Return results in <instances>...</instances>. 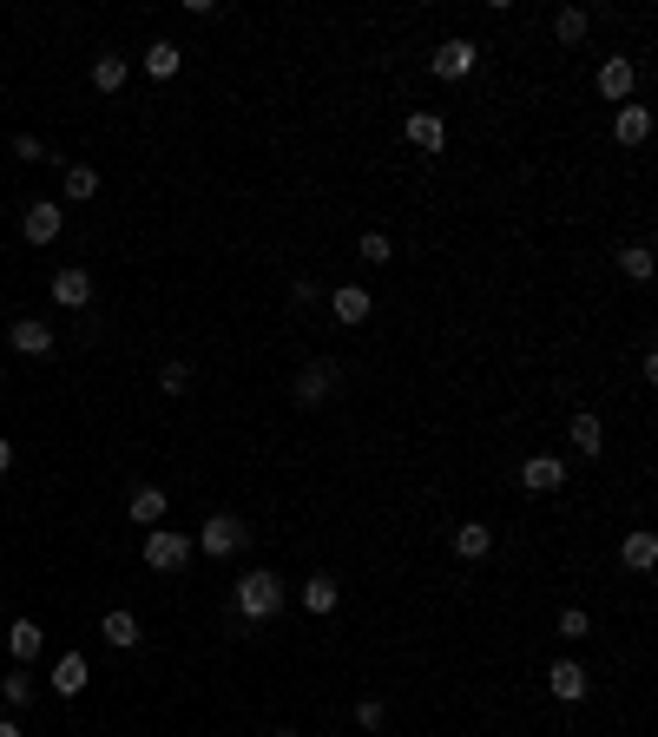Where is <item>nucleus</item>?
<instances>
[{
  "label": "nucleus",
  "instance_id": "obj_10",
  "mask_svg": "<svg viewBox=\"0 0 658 737\" xmlns=\"http://www.w3.org/2000/svg\"><path fill=\"white\" fill-rule=\"evenodd\" d=\"M408 145H415V152H441V145H448L441 112H408Z\"/></svg>",
  "mask_w": 658,
  "mask_h": 737
},
{
  "label": "nucleus",
  "instance_id": "obj_22",
  "mask_svg": "<svg viewBox=\"0 0 658 737\" xmlns=\"http://www.w3.org/2000/svg\"><path fill=\"white\" fill-rule=\"evenodd\" d=\"M329 382H336V369H329V362H310V369L297 376V402H323Z\"/></svg>",
  "mask_w": 658,
  "mask_h": 737
},
{
  "label": "nucleus",
  "instance_id": "obj_3",
  "mask_svg": "<svg viewBox=\"0 0 658 737\" xmlns=\"http://www.w3.org/2000/svg\"><path fill=\"white\" fill-rule=\"evenodd\" d=\"M198 547L211 553V560H231V553L244 547V520H237V514H211L198 527Z\"/></svg>",
  "mask_w": 658,
  "mask_h": 737
},
{
  "label": "nucleus",
  "instance_id": "obj_31",
  "mask_svg": "<svg viewBox=\"0 0 658 737\" xmlns=\"http://www.w3.org/2000/svg\"><path fill=\"white\" fill-rule=\"evenodd\" d=\"M362 264H389V237H382V231L362 237Z\"/></svg>",
  "mask_w": 658,
  "mask_h": 737
},
{
  "label": "nucleus",
  "instance_id": "obj_17",
  "mask_svg": "<svg viewBox=\"0 0 658 737\" xmlns=\"http://www.w3.org/2000/svg\"><path fill=\"white\" fill-rule=\"evenodd\" d=\"M53 691H60V698H79V691H86V659H79V652H66V659L53 665Z\"/></svg>",
  "mask_w": 658,
  "mask_h": 737
},
{
  "label": "nucleus",
  "instance_id": "obj_9",
  "mask_svg": "<svg viewBox=\"0 0 658 737\" xmlns=\"http://www.w3.org/2000/svg\"><path fill=\"white\" fill-rule=\"evenodd\" d=\"M547 691L560 698V705H580L586 698V672L573 659H560V665H547Z\"/></svg>",
  "mask_w": 658,
  "mask_h": 737
},
{
  "label": "nucleus",
  "instance_id": "obj_11",
  "mask_svg": "<svg viewBox=\"0 0 658 737\" xmlns=\"http://www.w3.org/2000/svg\"><path fill=\"white\" fill-rule=\"evenodd\" d=\"M612 139H619V145H645V139H652V112H645V106H619V112H612Z\"/></svg>",
  "mask_w": 658,
  "mask_h": 737
},
{
  "label": "nucleus",
  "instance_id": "obj_20",
  "mask_svg": "<svg viewBox=\"0 0 658 737\" xmlns=\"http://www.w3.org/2000/svg\"><path fill=\"white\" fill-rule=\"evenodd\" d=\"M126 514H132V527H158V520H165V494H158V487H139Z\"/></svg>",
  "mask_w": 658,
  "mask_h": 737
},
{
  "label": "nucleus",
  "instance_id": "obj_28",
  "mask_svg": "<svg viewBox=\"0 0 658 737\" xmlns=\"http://www.w3.org/2000/svg\"><path fill=\"white\" fill-rule=\"evenodd\" d=\"M0 698H7V705H33V678L27 672H7V678H0Z\"/></svg>",
  "mask_w": 658,
  "mask_h": 737
},
{
  "label": "nucleus",
  "instance_id": "obj_7",
  "mask_svg": "<svg viewBox=\"0 0 658 737\" xmlns=\"http://www.w3.org/2000/svg\"><path fill=\"white\" fill-rule=\"evenodd\" d=\"M60 224H66V211L60 204H27V218H20V237H27V244H53V237H60Z\"/></svg>",
  "mask_w": 658,
  "mask_h": 737
},
{
  "label": "nucleus",
  "instance_id": "obj_21",
  "mask_svg": "<svg viewBox=\"0 0 658 737\" xmlns=\"http://www.w3.org/2000/svg\"><path fill=\"white\" fill-rule=\"evenodd\" d=\"M7 652H14L20 665L40 659V626H33V619H14V626H7Z\"/></svg>",
  "mask_w": 658,
  "mask_h": 737
},
{
  "label": "nucleus",
  "instance_id": "obj_23",
  "mask_svg": "<svg viewBox=\"0 0 658 737\" xmlns=\"http://www.w3.org/2000/svg\"><path fill=\"white\" fill-rule=\"evenodd\" d=\"M178 60H185V53H178L172 40H158V47H145V73H152V79H172V73H178Z\"/></svg>",
  "mask_w": 658,
  "mask_h": 737
},
{
  "label": "nucleus",
  "instance_id": "obj_4",
  "mask_svg": "<svg viewBox=\"0 0 658 737\" xmlns=\"http://www.w3.org/2000/svg\"><path fill=\"white\" fill-rule=\"evenodd\" d=\"M632 86H639V66H632L626 53H612V60L599 66V99H606V106H632Z\"/></svg>",
  "mask_w": 658,
  "mask_h": 737
},
{
  "label": "nucleus",
  "instance_id": "obj_24",
  "mask_svg": "<svg viewBox=\"0 0 658 737\" xmlns=\"http://www.w3.org/2000/svg\"><path fill=\"white\" fill-rule=\"evenodd\" d=\"M303 606H310V612H336V580H329V573L303 580Z\"/></svg>",
  "mask_w": 658,
  "mask_h": 737
},
{
  "label": "nucleus",
  "instance_id": "obj_18",
  "mask_svg": "<svg viewBox=\"0 0 658 737\" xmlns=\"http://www.w3.org/2000/svg\"><path fill=\"white\" fill-rule=\"evenodd\" d=\"M126 73H132L126 53H99V60H93V86H99V93H119V86H126Z\"/></svg>",
  "mask_w": 658,
  "mask_h": 737
},
{
  "label": "nucleus",
  "instance_id": "obj_30",
  "mask_svg": "<svg viewBox=\"0 0 658 737\" xmlns=\"http://www.w3.org/2000/svg\"><path fill=\"white\" fill-rule=\"evenodd\" d=\"M158 382H165V395H185V389H191V369H185V362H165V369H158Z\"/></svg>",
  "mask_w": 658,
  "mask_h": 737
},
{
  "label": "nucleus",
  "instance_id": "obj_2",
  "mask_svg": "<svg viewBox=\"0 0 658 737\" xmlns=\"http://www.w3.org/2000/svg\"><path fill=\"white\" fill-rule=\"evenodd\" d=\"M185 560H191L185 534H172V527H145V566H152V573H178Z\"/></svg>",
  "mask_w": 658,
  "mask_h": 737
},
{
  "label": "nucleus",
  "instance_id": "obj_6",
  "mask_svg": "<svg viewBox=\"0 0 658 737\" xmlns=\"http://www.w3.org/2000/svg\"><path fill=\"white\" fill-rule=\"evenodd\" d=\"M53 303H60V310H86V303H93V270L66 264L60 277H53Z\"/></svg>",
  "mask_w": 658,
  "mask_h": 737
},
{
  "label": "nucleus",
  "instance_id": "obj_8",
  "mask_svg": "<svg viewBox=\"0 0 658 737\" xmlns=\"http://www.w3.org/2000/svg\"><path fill=\"white\" fill-rule=\"evenodd\" d=\"M520 487H533V494H560V487H566V461L560 455H533L527 468H520Z\"/></svg>",
  "mask_w": 658,
  "mask_h": 737
},
{
  "label": "nucleus",
  "instance_id": "obj_12",
  "mask_svg": "<svg viewBox=\"0 0 658 737\" xmlns=\"http://www.w3.org/2000/svg\"><path fill=\"white\" fill-rule=\"evenodd\" d=\"M7 336H14L20 356H47V349H53V330H47V323H33V316H14V330H7Z\"/></svg>",
  "mask_w": 658,
  "mask_h": 737
},
{
  "label": "nucleus",
  "instance_id": "obj_35",
  "mask_svg": "<svg viewBox=\"0 0 658 737\" xmlns=\"http://www.w3.org/2000/svg\"><path fill=\"white\" fill-rule=\"evenodd\" d=\"M0 737H20V724H14V718H0Z\"/></svg>",
  "mask_w": 658,
  "mask_h": 737
},
{
  "label": "nucleus",
  "instance_id": "obj_19",
  "mask_svg": "<svg viewBox=\"0 0 658 737\" xmlns=\"http://www.w3.org/2000/svg\"><path fill=\"white\" fill-rule=\"evenodd\" d=\"M329 310H336V323H362V316H369V290H356V283H343V290L329 297Z\"/></svg>",
  "mask_w": 658,
  "mask_h": 737
},
{
  "label": "nucleus",
  "instance_id": "obj_34",
  "mask_svg": "<svg viewBox=\"0 0 658 737\" xmlns=\"http://www.w3.org/2000/svg\"><path fill=\"white\" fill-rule=\"evenodd\" d=\"M14 468V441H0V474Z\"/></svg>",
  "mask_w": 658,
  "mask_h": 737
},
{
  "label": "nucleus",
  "instance_id": "obj_29",
  "mask_svg": "<svg viewBox=\"0 0 658 737\" xmlns=\"http://www.w3.org/2000/svg\"><path fill=\"white\" fill-rule=\"evenodd\" d=\"M560 632H566V645H573V639H586V632H593V619H586L580 606H566V612H560Z\"/></svg>",
  "mask_w": 658,
  "mask_h": 737
},
{
  "label": "nucleus",
  "instance_id": "obj_25",
  "mask_svg": "<svg viewBox=\"0 0 658 737\" xmlns=\"http://www.w3.org/2000/svg\"><path fill=\"white\" fill-rule=\"evenodd\" d=\"M93 191H99V172H93V165H66V198L86 204Z\"/></svg>",
  "mask_w": 658,
  "mask_h": 737
},
{
  "label": "nucleus",
  "instance_id": "obj_16",
  "mask_svg": "<svg viewBox=\"0 0 658 737\" xmlns=\"http://www.w3.org/2000/svg\"><path fill=\"white\" fill-rule=\"evenodd\" d=\"M487 547H494V527H481V520L455 527V553H461V560H487Z\"/></svg>",
  "mask_w": 658,
  "mask_h": 737
},
{
  "label": "nucleus",
  "instance_id": "obj_1",
  "mask_svg": "<svg viewBox=\"0 0 658 737\" xmlns=\"http://www.w3.org/2000/svg\"><path fill=\"white\" fill-rule=\"evenodd\" d=\"M231 606L244 612V619H277V612H283V580L257 566V573H244V580H237Z\"/></svg>",
  "mask_w": 658,
  "mask_h": 737
},
{
  "label": "nucleus",
  "instance_id": "obj_33",
  "mask_svg": "<svg viewBox=\"0 0 658 737\" xmlns=\"http://www.w3.org/2000/svg\"><path fill=\"white\" fill-rule=\"evenodd\" d=\"M14 158H27V165H40V158H47V145H40V139H27V132H20V139H14Z\"/></svg>",
  "mask_w": 658,
  "mask_h": 737
},
{
  "label": "nucleus",
  "instance_id": "obj_32",
  "mask_svg": "<svg viewBox=\"0 0 658 737\" xmlns=\"http://www.w3.org/2000/svg\"><path fill=\"white\" fill-rule=\"evenodd\" d=\"M356 724H362V731H376V724H382V698H356Z\"/></svg>",
  "mask_w": 658,
  "mask_h": 737
},
{
  "label": "nucleus",
  "instance_id": "obj_27",
  "mask_svg": "<svg viewBox=\"0 0 658 737\" xmlns=\"http://www.w3.org/2000/svg\"><path fill=\"white\" fill-rule=\"evenodd\" d=\"M553 33H560V47H580V40H586V14H580V7H566V14L553 20Z\"/></svg>",
  "mask_w": 658,
  "mask_h": 737
},
{
  "label": "nucleus",
  "instance_id": "obj_14",
  "mask_svg": "<svg viewBox=\"0 0 658 737\" xmlns=\"http://www.w3.org/2000/svg\"><path fill=\"white\" fill-rule=\"evenodd\" d=\"M566 435H573V448H580V455H599V448H606V428H599V415H573V422H566Z\"/></svg>",
  "mask_w": 658,
  "mask_h": 737
},
{
  "label": "nucleus",
  "instance_id": "obj_36",
  "mask_svg": "<svg viewBox=\"0 0 658 737\" xmlns=\"http://www.w3.org/2000/svg\"><path fill=\"white\" fill-rule=\"evenodd\" d=\"M277 737H303V731H277Z\"/></svg>",
  "mask_w": 658,
  "mask_h": 737
},
{
  "label": "nucleus",
  "instance_id": "obj_13",
  "mask_svg": "<svg viewBox=\"0 0 658 737\" xmlns=\"http://www.w3.org/2000/svg\"><path fill=\"white\" fill-rule=\"evenodd\" d=\"M99 632H106V645H119V652H132V645H139V619H132L126 606H112L106 619H99Z\"/></svg>",
  "mask_w": 658,
  "mask_h": 737
},
{
  "label": "nucleus",
  "instance_id": "obj_5",
  "mask_svg": "<svg viewBox=\"0 0 658 737\" xmlns=\"http://www.w3.org/2000/svg\"><path fill=\"white\" fill-rule=\"evenodd\" d=\"M474 60H481V47H474V40H441L435 60H428V73H435V79H468Z\"/></svg>",
  "mask_w": 658,
  "mask_h": 737
},
{
  "label": "nucleus",
  "instance_id": "obj_26",
  "mask_svg": "<svg viewBox=\"0 0 658 737\" xmlns=\"http://www.w3.org/2000/svg\"><path fill=\"white\" fill-rule=\"evenodd\" d=\"M619 270H626L632 283H645L652 277V251H645V244H626V251H619Z\"/></svg>",
  "mask_w": 658,
  "mask_h": 737
},
{
  "label": "nucleus",
  "instance_id": "obj_15",
  "mask_svg": "<svg viewBox=\"0 0 658 737\" xmlns=\"http://www.w3.org/2000/svg\"><path fill=\"white\" fill-rule=\"evenodd\" d=\"M619 560H626L632 573H652V566H658V540H652V534H645V527H639V534H626V547H619Z\"/></svg>",
  "mask_w": 658,
  "mask_h": 737
}]
</instances>
